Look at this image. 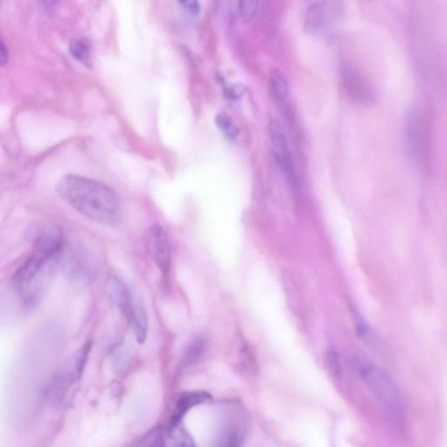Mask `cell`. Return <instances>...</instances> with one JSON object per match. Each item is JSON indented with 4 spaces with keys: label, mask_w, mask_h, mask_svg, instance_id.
Here are the masks:
<instances>
[{
    "label": "cell",
    "mask_w": 447,
    "mask_h": 447,
    "mask_svg": "<svg viewBox=\"0 0 447 447\" xmlns=\"http://www.w3.org/2000/svg\"><path fill=\"white\" fill-rule=\"evenodd\" d=\"M422 119L417 112H411L406 121L405 136L409 152L416 159L421 158L425 153V132Z\"/></svg>",
    "instance_id": "cell-7"
},
{
    "label": "cell",
    "mask_w": 447,
    "mask_h": 447,
    "mask_svg": "<svg viewBox=\"0 0 447 447\" xmlns=\"http://www.w3.org/2000/svg\"><path fill=\"white\" fill-rule=\"evenodd\" d=\"M147 244L160 270L167 274L170 268V248L165 229L159 225L149 228L147 234Z\"/></svg>",
    "instance_id": "cell-6"
},
{
    "label": "cell",
    "mask_w": 447,
    "mask_h": 447,
    "mask_svg": "<svg viewBox=\"0 0 447 447\" xmlns=\"http://www.w3.org/2000/svg\"><path fill=\"white\" fill-rule=\"evenodd\" d=\"M57 192L74 209L91 220L112 226L120 220V199L107 184L88 177L68 175L58 184Z\"/></svg>",
    "instance_id": "cell-1"
},
{
    "label": "cell",
    "mask_w": 447,
    "mask_h": 447,
    "mask_svg": "<svg viewBox=\"0 0 447 447\" xmlns=\"http://www.w3.org/2000/svg\"><path fill=\"white\" fill-rule=\"evenodd\" d=\"M203 350V342L201 340H197L195 342H193L192 346H190L188 353H187V358L190 361V363H193L194 361L197 359V357L200 356L201 351Z\"/></svg>",
    "instance_id": "cell-21"
},
{
    "label": "cell",
    "mask_w": 447,
    "mask_h": 447,
    "mask_svg": "<svg viewBox=\"0 0 447 447\" xmlns=\"http://www.w3.org/2000/svg\"><path fill=\"white\" fill-rule=\"evenodd\" d=\"M63 237L54 230H47L40 235L35 250L15 273L13 282L27 302L35 301L40 289V274L47 262L60 251Z\"/></svg>",
    "instance_id": "cell-3"
},
{
    "label": "cell",
    "mask_w": 447,
    "mask_h": 447,
    "mask_svg": "<svg viewBox=\"0 0 447 447\" xmlns=\"http://www.w3.org/2000/svg\"><path fill=\"white\" fill-rule=\"evenodd\" d=\"M127 319L131 323L138 342L145 343L148 334V316L143 303L135 296Z\"/></svg>",
    "instance_id": "cell-9"
},
{
    "label": "cell",
    "mask_w": 447,
    "mask_h": 447,
    "mask_svg": "<svg viewBox=\"0 0 447 447\" xmlns=\"http://www.w3.org/2000/svg\"><path fill=\"white\" fill-rule=\"evenodd\" d=\"M8 52L6 47L0 43V67L5 65L8 63Z\"/></svg>",
    "instance_id": "cell-22"
},
{
    "label": "cell",
    "mask_w": 447,
    "mask_h": 447,
    "mask_svg": "<svg viewBox=\"0 0 447 447\" xmlns=\"http://www.w3.org/2000/svg\"><path fill=\"white\" fill-rule=\"evenodd\" d=\"M351 308H352L351 309V312L353 314L355 326H356V330L358 336H359L364 342L370 344L372 347H377L378 341L376 334H375L373 331L370 329L368 323L365 322L364 317L358 313L357 310L354 309V307H351Z\"/></svg>",
    "instance_id": "cell-13"
},
{
    "label": "cell",
    "mask_w": 447,
    "mask_h": 447,
    "mask_svg": "<svg viewBox=\"0 0 447 447\" xmlns=\"http://www.w3.org/2000/svg\"><path fill=\"white\" fill-rule=\"evenodd\" d=\"M136 446H165V434L163 426L159 425L145 433L134 444Z\"/></svg>",
    "instance_id": "cell-14"
},
{
    "label": "cell",
    "mask_w": 447,
    "mask_h": 447,
    "mask_svg": "<svg viewBox=\"0 0 447 447\" xmlns=\"http://www.w3.org/2000/svg\"><path fill=\"white\" fill-rule=\"evenodd\" d=\"M327 358L330 365L331 371L333 372L334 377H340L341 365L339 355H337L336 351H334L333 349L327 350Z\"/></svg>",
    "instance_id": "cell-18"
},
{
    "label": "cell",
    "mask_w": 447,
    "mask_h": 447,
    "mask_svg": "<svg viewBox=\"0 0 447 447\" xmlns=\"http://www.w3.org/2000/svg\"><path fill=\"white\" fill-rule=\"evenodd\" d=\"M179 5L188 12L190 15H197L200 13V3L199 0H177Z\"/></svg>",
    "instance_id": "cell-19"
},
{
    "label": "cell",
    "mask_w": 447,
    "mask_h": 447,
    "mask_svg": "<svg viewBox=\"0 0 447 447\" xmlns=\"http://www.w3.org/2000/svg\"><path fill=\"white\" fill-rule=\"evenodd\" d=\"M269 135H270L272 152L276 165L282 170L293 190L296 192L299 188L298 177H297L295 163H293V156L290 152L284 133L279 124L276 122H271L270 127H269Z\"/></svg>",
    "instance_id": "cell-5"
},
{
    "label": "cell",
    "mask_w": 447,
    "mask_h": 447,
    "mask_svg": "<svg viewBox=\"0 0 447 447\" xmlns=\"http://www.w3.org/2000/svg\"><path fill=\"white\" fill-rule=\"evenodd\" d=\"M111 289L112 295L114 296L115 302L117 303L122 314H124L126 318H127L134 295H132V293L129 292V290L127 288V286L124 284V282H122L120 279H112Z\"/></svg>",
    "instance_id": "cell-12"
},
{
    "label": "cell",
    "mask_w": 447,
    "mask_h": 447,
    "mask_svg": "<svg viewBox=\"0 0 447 447\" xmlns=\"http://www.w3.org/2000/svg\"><path fill=\"white\" fill-rule=\"evenodd\" d=\"M215 124L228 141L234 142L237 139L238 129L229 115L226 113L218 114L215 117Z\"/></svg>",
    "instance_id": "cell-15"
},
{
    "label": "cell",
    "mask_w": 447,
    "mask_h": 447,
    "mask_svg": "<svg viewBox=\"0 0 447 447\" xmlns=\"http://www.w3.org/2000/svg\"><path fill=\"white\" fill-rule=\"evenodd\" d=\"M211 396L206 391H197L186 392L180 396L176 402L175 408L173 409V414L170 417V423H176L183 421L184 416L190 411V409L195 407L197 405H202L204 403L210 401Z\"/></svg>",
    "instance_id": "cell-8"
},
{
    "label": "cell",
    "mask_w": 447,
    "mask_h": 447,
    "mask_svg": "<svg viewBox=\"0 0 447 447\" xmlns=\"http://www.w3.org/2000/svg\"><path fill=\"white\" fill-rule=\"evenodd\" d=\"M165 446L192 447L195 446V443L184 428L183 421H179L170 423L168 432L165 434Z\"/></svg>",
    "instance_id": "cell-10"
},
{
    "label": "cell",
    "mask_w": 447,
    "mask_h": 447,
    "mask_svg": "<svg viewBox=\"0 0 447 447\" xmlns=\"http://www.w3.org/2000/svg\"><path fill=\"white\" fill-rule=\"evenodd\" d=\"M46 8H53L57 5L58 0H40Z\"/></svg>",
    "instance_id": "cell-23"
},
{
    "label": "cell",
    "mask_w": 447,
    "mask_h": 447,
    "mask_svg": "<svg viewBox=\"0 0 447 447\" xmlns=\"http://www.w3.org/2000/svg\"><path fill=\"white\" fill-rule=\"evenodd\" d=\"M258 0H238L241 17L245 22H250L257 11Z\"/></svg>",
    "instance_id": "cell-17"
},
{
    "label": "cell",
    "mask_w": 447,
    "mask_h": 447,
    "mask_svg": "<svg viewBox=\"0 0 447 447\" xmlns=\"http://www.w3.org/2000/svg\"><path fill=\"white\" fill-rule=\"evenodd\" d=\"M340 3L337 0H326L309 6L305 19V29L312 35H323L339 19Z\"/></svg>",
    "instance_id": "cell-4"
},
{
    "label": "cell",
    "mask_w": 447,
    "mask_h": 447,
    "mask_svg": "<svg viewBox=\"0 0 447 447\" xmlns=\"http://www.w3.org/2000/svg\"><path fill=\"white\" fill-rule=\"evenodd\" d=\"M269 90L276 104L279 106L286 104L289 95V86L288 81L281 71H272Z\"/></svg>",
    "instance_id": "cell-11"
},
{
    "label": "cell",
    "mask_w": 447,
    "mask_h": 447,
    "mask_svg": "<svg viewBox=\"0 0 447 447\" xmlns=\"http://www.w3.org/2000/svg\"><path fill=\"white\" fill-rule=\"evenodd\" d=\"M245 88L241 85H236V86H231L226 88L225 90V95H226L227 98L230 99V100H238L240 99L242 95L245 94Z\"/></svg>",
    "instance_id": "cell-20"
},
{
    "label": "cell",
    "mask_w": 447,
    "mask_h": 447,
    "mask_svg": "<svg viewBox=\"0 0 447 447\" xmlns=\"http://www.w3.org/2000/svg\"><path fill=\"white\" fill-rule=\"evenodd\" d=\"M354 371L396 426L404 425L405 403L397 385L387 372L360 357L352 361Z\"/></svg>",
    "instance_id": "cell-2"
},
{
    "label": "cell",
    "mask_w": 447,
    "mask_h": 447,
    "mask_svg": "<svg viewBox=\"0 0 447 447\" xmlns=\"http://www.w3.org/2000/svg\"><path fill=\"white\" fill-rule=\"evenodd\" d=\"M70 51L74 59L86 66H90L91 64L90 49V46L85 40L81 39L72 40Z\"/></svg>",
    "instance_id": "cell-16"
},
{
    "label": "cell",
    "mask_w": 447,
    "mask_h": 447,
    "mask_svg": "<svg viewBox=\"0 0 447 447\" xmlns=\"http://www.w3.org/2000/svg\"><path fill=\"white\" fill-rule=\"evenodd\" d=\"M307 3H308V5H312L315 4V3H318V2H322V1H326V0H306Z\"/></svg>",
    "instance_id": "cell-24"
}]
</instances>
